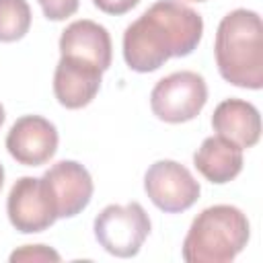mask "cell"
<instances>
[{"instance_id":"11","label":"cell","mask_w":263,"mask_h":263,"mask_svg":"<svg viewBox=\"0 0 263 263\" xmlns=\"http://www.w3.org/2000/svg\"><path fill=\"white\" fill-rule=\"evenodd\" d=\"M103 72L86 62L62 55L53 72V95L66 109H82L97 97Z\"/></svg>"},{"instance_id":"3","label":"cell","mask_w":263,"mask_h":263,"mask_svg":"<svg viewBox=\"0 0 263 263\" xmlns=\"http://www.w3.org/2000/svg\"><path fill=\"white\" fill-rule=\"evenodd\" d=\"M251 238V224L242 210L218 203L201 210L183 240V259L187 263H228Z\"/></svg>"},{"instance_id":"18","label":"cell","mask_w":263,"mask_h":263,"mask_svg":"<svg viewBox=\"0 0 263 263\" xmlns=\"http://www.w3.org/2000/svg\"><path fill=\"white\" fill-rule=\"evenodd\" d=\"M4 119H6V113H4V107H2V103H0V127H2Z\"/></svg>"},{"instance_id":"15","label":"cell","mask_w":263,"mask_h":263,"mask_svg":"<svg viewBox=\"0 0 263 263\" xmlns=\"http://www.w3.org/2000/svg\"><path fill=\"white\" fill-rule=\"evenodd\" d=\"M60 253L45 245H25L10 253V261H60Z\"/></svg>"},{"instance_id":"5","label":"cell","mask_w":263,"mask_h":263,"mask_svg":"<svg viewBox=\"0 0 263 263\" xmlns=\"http://www.w3.org/2000/svg\"><path fill=\"white\" fill-rule=\"evenodd\" d=\"M208 103V84L201 74L191 70L173 72L160 78L150 92L152 113L166 123L195 119Z\"/></svg>"},{"instance_id":"9","label":"cell","mask_w":263,"mask_h":263,"mask_svg":"<svg viewBox=\"0 0 263 263\" xmlns=\"http://www.w3.org/2000/svg\"><path fill=\"white\" fill-rule=\"evenodd\" d=\"M58 129L55 125L41 115H23L18 117L6 134L8 154L25 166L45 164L58 152Z\"/></svg>"},{"instance_id":"17","label":"cell","mask_w":263,"mask_h":263,"mask_svg":"<svg viewBox=\"0 0 263 263\" xmlns=\"http://www.w3.org/2000/svg\"><path fill=\"white\" fill-rule=\"evenodd\" d=\"M92 4L105 14H125L140 4V0H92Z\"/></svg>"},{"instance_id":"2","label":"cell","mask_w":263,"mask_h":263,"mask_svg":"<svg viewBox=\"0 0 263 263\" xmlns=\"http://www.w3.org/2000/svg\"><path fill=\"white\" fill-rule=\"evenodd\" d=\"M214 55L220 76L238 88L263 86V27L255 10H230L218 25Z\"/></svg>"},{"instance_id":"20","label":"cell","mask_w":263,"mask_h":263,"mask_svg":"<svg viewBox=\"0 0 263 263\" xmlns=\"http://www.w3.org/2000/svg\"><path fill=\"white\" fill-rule=\"evenodd\" d=\"M189 2H205V0H189Z\"/></svg>"},{"instance_id":"12","label":"cell","mask_w":263,"mask_h":263,"mask_svg":"<svg viewBox=\"0 0 263 263\" xmlns=\"http://www.w3.org/2000/svg\"><path fill=\"white\" fill-rule=\"evenodd\" d=\"M212 127L218 136L245 150L253 148L261 138V115L253 103L230 97L214 109Z\"/></svg>"},{"instance_id":"13","label":"cell","mask_w":263,"mask_h":263,"mask_svg":"<svg viewBox=\"0 0 263 263\" xmlns=\"http://www.w3.org/2000/svg\"><path fill=\"white\" fill-rule=\"evenodd\" d=\"M193 164L210 183L224 185L242 171V148L216 134L205 138L195 150Z\"/></svg>"},{"instance_id":"4","label":"cell","mask_w":263,"mask_h":263,"mask_svg":"<svg viewBox=\"0 0 263 263\" xmlns=\"http://www.w3.org/2000/svg\"><path fill=\"white\" fill-rule=\"evenodd\" d=\"M97 242L115 257L127 259L140 253L150 234V216L138 201L125 205L111 203L103 208L92 224Z\"/></svg>"},{"instance_id":"16","label":"cell","mask_w":263,"mask_h":263,"mask_svg":"<svg viewBox=\"0 0 263 263\" xmlns=\"http://www.w3.org/2000/svg\"><path fill=\"white\" fill-rule=\"evenodd\" d=\"M45 18L49 21H66L78 10L80 0H37Z\"/></svg>"},{"instance_id":"1","label":"cell","mask_w":263,"mask_h":263,"mask_svg":"<svg viewBox=\"0 0 263 263\" xmlns=\"http://www.w3.org/2000/svg\"><path fill=\"white\" fill-rule=\"evenodd\" d=\"M203 18L181 0H156L123 31V60L129 70L148 74L171 58L197 49Z\"/></svg>"},{"instance_id":"6","label":"cell","mask_w":263,"mask_h":263,"mask_svg":"<svg viewBox=\"0 0 263 263\" xmlns=\"http://www.w3.org/2000/svg\"><path fill=\"white\" fill-rule=\"evenodd\" d=\"M144 191L164 214H179L199 199L201 187L187 166L164 158L148 166L144 175Z\"/></svg>"},{"instance_id":"7","label":"cell","mask_w":263,"mask_h":263,"mask_svg":"<svg viewBox=\"0 0 263 263\" xmlns=\"http://www.w3.org/2000/svg\"><path fill=\"white\" fill-rule=\"evenodd\" d=\"M43 187L53 203L58 218H74L92 197V177L76 160H60L41 175Z\"/></svg>"},{"instance_id":"19","label":"cell","mask_w":263,"mask_h":263,"mask_svg":"<svg viewBox=\"0 0 263 263\" xmlns=\"http://www.w3.org/2000/svg\"><path fill=\"white\" fill-rule=\"evenodd\" d=\"M2 185H4V166L0 164V189H2Z\"/></svg>"},{"instance_id":"14","label":"cell","mask_w":263,"mask_h":263,"mask_svg":"<svg viewBox=\"0 0 263 263\" xmlns=\"http://www.w3.org/2000/svg\"><path fill=\"white\" fill-rule=\"evenodd\" d=\"M31 6L27 0H0V41L23 39L31 29Z\"/></svg>"},{"instance_id":"8","label":"cell","mask_w":263,"mask_h":263,"mask_svg":"<svg viewBox=\"0 0 263 263\" xmlns=\"http://www.w3.org/2000/svg\"><path fill=\"white\" fill-rule=\"evenodd\" d=\"M6 214L12 228L23 234L43 232L58 220L41 177H21L14 181L6 199Z\"/></svg>"},{"instance_id":"10","label":"cell","mask_w":263,"mask_h":263,"mask_svg":"<svg viewBox=\"0 0 263 263\" xmlns=\"http://www.w3.org/2000/svg\"><path fill=\"white\" fill-rule=\"evenodd\" d=\"M60 53L92 64L101 72H105L109 70L113 58L111 35L103 25L90 18L74 21L60 35Z\"/></svg>"}]
</instances>
